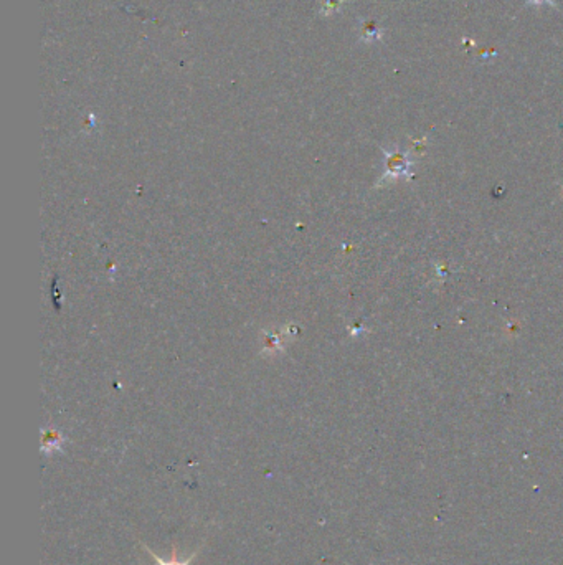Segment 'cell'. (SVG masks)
<instances>
[{"instance_id": "obj_3", "label": "cell", "mask_w": 563, "mask_h": 565, "mask_svg": "<svg viewBox=\"0 0 563 565\" xmlns=\"http://www.w3.org/2000/svg\"><path fill=\"white\" fill-rule=\"evenodd\" d=\"M143 545H144V544H143ZM144 549H148V550H149L150 555H153V559L155 560V562H158V565H190V562H192V560L195 559V555H197V554H192V557H190V559L184 560V562H179V560H177V554H175V550H174L172 560H169V562H165V560L159 559V557H158V554H154L153 550H150V549L148 547V545H144Z\"/></svg>"}, {"instance_id": "obj_2", "label": "cell", "mask_w": 563, "mask_h": 565, "mask_svg": "<svg viewBox=\"0 0 563 565\" xmlns=\"http://www.w3.org/2000/svg\"><path fill=\"white\" fill-rule=\"evenodd\" d=\"M61 446H63L61 435H58L55 430L45 431V435H43V448H42L45 453H55V451L61 450Z\"/></svg>"}, {"instance_id": "obj_4", "label": "cell", "mask_w": 563, "mask_h": 565, "mask_svg": "<svg viewBox=\"0 0 563 565\" xmlns=\"http://www.w3.org/2000/svg\"><path fill=\"white\" fill-rule=\"evenodd\" d=\"M342 4H344V0H322L321 11L326 16H329V13H336L337 11H340Z\"/></svg>"}, {"instance_id": "obj_1", "label": "cell", "mask_w": 563, "mask_h": 565, "mask_svg": "<svg viewBox=\"0 0 563 565\" xmlns=\"http://www.w3.org/2000/svg\"><path fill=\"white\" fill-rule=\"evenodd\" d=\"M360 35L364 42H377L381 38V28L379 27V23L374 21H365L362 22Z\"/></svg>"}, {"instance_id": "obj_5", "label": "cell", "mask_w": 563, "mask_h": 565, "mask_svg": "<svg viewBox=\"0 0 563 565\" xmlns=\"http://www.w3.org/2000/svg\"><path fill=\"white\" fill-rule=\"evenodd\" d=\"M528 6L542 7V6H555V0H527Z\"/></svg>"}]
</instances>
